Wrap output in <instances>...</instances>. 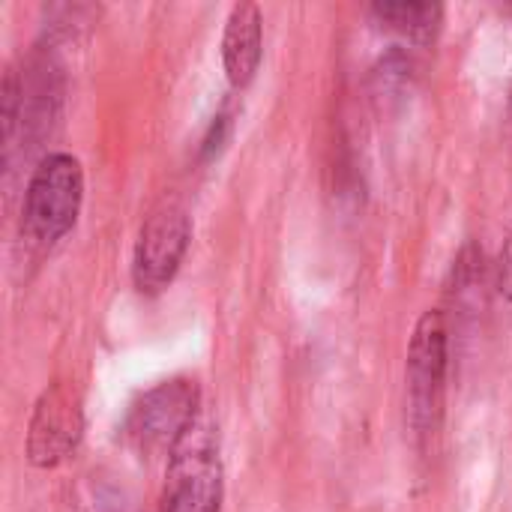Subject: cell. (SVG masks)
<instances>
[{"instance_id":"obj_7","label":"cell","mask_w":512,"mask_h":512,"mask_svg":"<svg viewBox=\"0 0 512 512\" xmlns=\"http://www.w3.org/2000/svg\"><path fill=\"white\" fill-rule=\"evenodd\" d=\"M264 57V15L255 3L240 0L231 6L222 30V66L231 87L243 90L252 84Z\"/></svg>"},{"instance_id":"obj_8","label":"cell","mask_w":512,"mask_h":512,"mask_svg":"<svg viewBox=\"0 0 512 512\" xmlns=\"http://www.w3.org/2000/svg\"><path fill=\"white\" fill-rule=\"evenodd\" d=\"M372 15L417 45H432L444 27V6L441 3H414V0L372 3Z\"/></svg>"},{"instance_id":"obj_3","label":"cell","mask_w":512,"mask_h":512,"mask_svg":"<svg viewBox=\"0 0 512 512\" xmlns=\"http://www.w3.org/2000/svg\"><path fill=\"white\" fill-rule=\"evenodd\" d=\"M222 504V459L219 438L207 417L183 432L168 453V474L159 512H219Z\"/></svg>"},{"instance_id":"obj_10","label":"cell","mask_w":512,"mask_h":512,"mask_svg":"<svg viewBox=\"0 0 512 512\" xmlns=\"http://www.w3.org/2000/svg\"><path fill=\"white\" fill-rule=\"evenodd\" d=\"M498 288L501 294L512 303V231L504 243V252H501V273H498Z\"/></svg>"},{"instance_id":"obj_6","label":"cell","mask_w":512,"mask_h":512,"mask_svg":"<svg viewBox=\"0 0 512 512\" xmlns=\"http://www.w3.org/2000/svg\"><path fill=\"white\" fill-rule=\"evenodd\" d=\"M81 432H84L81 393L66 381H54L36 399L27 426V459L36 468H54L78 447Z\"/></svg>"},{"instance_id":"obj_9","label":"cell","mask_w":512,"mask_h":512,"mask_svg":"<svg viewBox=\"0 0 512 512\" xmlns=\"http://www.w3.org/2000/svg\"><path fill=\"white\" fill-rule=\"evenodd\" d=\"M228 129H231V117H228V111L222 108V111L213 117V123H210V129H207V135H204V147H201V156H204V159H210L213 153L222 150V141L228 138Z\"/></svg>"},{"instance_id":"obj_1","label":"cell","mask_w":512,"mask_h":512,"mask_svg":"<svg viewBox=\"0 0 512 512\" xmlns=\"http://www.w3.org/2000/svg\"><path fill=\"white\" fill-rule=\"evenodd\" d=\"M84 204V168L81 162L66 153L54 150L39 159L33 168L24 207H21V234L36 246H54L66 237L81 213Z\"/></svg>"},{"instance_id":"obj_2","label":"cell","mask_w":512,"mask_h":512,"mask_svg":"<svg viewBox=\"0 0 512 512\" xmlns=\"http://www.w3.org/2000/svg\"><path fill=\"white\" fill-rule=\"evenodd\" d=\"M450 366V333L447 318L438 309L423 312L408 345V426L417 441H429L444 414V387Z\"/></svg>"},{"instance_id":"obj_4","label":"cell","mask_w":512,"mask_h":512,"mask_svg":"<svg viewBox=\"0 0 512 512\" xmlns=\"http://www.w3.org/2000/svg\"><path fill=\"white\" fill-rule=\"evenodd\" d=\"M192 240V219L189 210L177 198H162L141 222L135 249H132V282L141 294L165 291Z\"/></svg>"},{"instance_id":"obj_5","label":"cell","mask_w":512,"mask_h":512,"mask_svg":"<svg viewBox=\"0 0 512 512\" xmlns=\"http://www.w3.org/2000/svg\"><path fill=\"white\" fill-rule=\"evenodd\" d=\"M198 417V387L189 378L162 381L147 390L129 411L126 435L141 450H174Z\"/></svg>"}]
</instances>
